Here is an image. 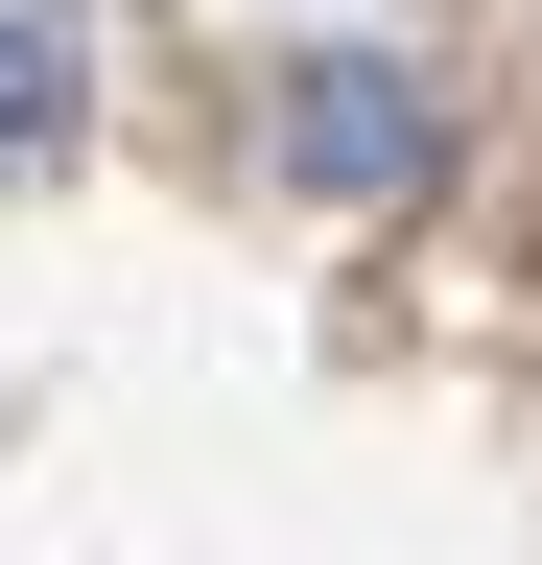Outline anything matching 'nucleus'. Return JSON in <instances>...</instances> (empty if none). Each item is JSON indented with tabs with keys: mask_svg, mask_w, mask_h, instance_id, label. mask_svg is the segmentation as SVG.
<instances>
[{
	"mask_svg": "<svg viewBox=\"0 0 542 565\" xmlns=\"http://www.w3.org/2000/svg\"><path fill=\"white\" fill-rule=\"evenodd\" d=\"M425 166H448V95H425L401 47H307V71H284V189H330V212H401Z\"/></svg>",
	"mask_w": 542,
	"mask_h": 565,
	"instance_id": "obj_1",
	"label": "nucleus"
},
{
	"mask_svg": "<svg viewBox=\"0 0 542 565\" xmlns=\"http://www.w3.org/2000/svg\"><path fill=\"white\" fill-rule=\"evenodd\" d=\"M72 95H95V47L47 24V0H0V166H47V141H72Z\"/></svg>",
	"mask_w": 542,
	"mask_h": 565,
	"instance_id": "obj_2",
	"label": "nucleus"
}]
</instances>
